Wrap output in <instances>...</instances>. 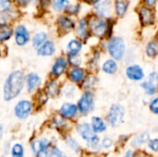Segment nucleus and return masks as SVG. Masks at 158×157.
Returning <instances> with one entry per match:
<instances>
[{
	"label": "nucleus",
	"mask_w": 158,
	"mask_h": 157,
	"mask_svg": "<svg viewBox=\"0 0 158 157\" xmlns=\"http://www.w3.org/2000/svg\"><path fill=\"white\" fill-rule=\"evenodd\" d=\"M77 110H78V108H77V106L75 105L67 103V104H64L61 106L60 113H61L62 117H64L66 118H71L76 115Z\"/></svg>",
	"instance_id": "nucleus-15"
},
{
	"label": "nucleus",
	"mask_w": 158,
	"mask_h": 157,
	"mask_svg": "<svg viewBox=\"0 0 158 157\" xmlns=\"http://www.w3.org/2000/svg\"><path fill=\"white\" fill-rule=\"evenodd\" d=\"M123 117H124L123 107L118 105H114L109 110V113L107 115V119L111 126L117 127L122 121Z\"/></svg>",
	"instance_id": "nucleus-3"
},
{
	"label": "nucleus",
	"mask_w": 158,
	"mask_h": 157,
	"mask_svg": "<svg viewBox=\"0 0 158 157\" xmlns=\"http://www.w3.org/2000/svg\"><path fill=\"white\" fill-rule=\"evenodd\" d=\"M56 51V46L54 44L53 42L51 41H47L44 42L38 49V54L40 56H52Z\"/></svg>",
	"instance_id": "nucleus-14"
},
{
	"label": "nucleus",
	"mask_w": 158,
	"mask_h": 157,
	"mask_svg": "<svg viewBox=\"0 0 158 157\" xmlns=\"http://www.w3.org/2000/svg\"><path fill=\"white\" fill-rule=\"evenodd\" d=\"M156 86L157 85H156V84H154V83H152V82H150L148 81H146L145 82H143L142 84V87L143 88V90L148 94H154L156 92Z\"/></svg>",
	"instance_id": "nucleus-31"
},
{
	"label": "nucleus",
	"mask_w": 158,
	"mask_h": 157,
	"mask_svg": "<svg viewBox=\"0 0 158 157\" xmlns=\"http://www.w3.org/2000/svg\"><path fill=\"white\" fill-rule=\"evenodd\" d=\"M147 81H150V82H152V83H154V84H156V85H157L158 73H156V72H153V73H151V74L149 75L148 80H147Z\"/></svg>",
	"instance_id": "nucleus-34"
},
{
	"label": "nucleus",
	"mask_w": 158,
	"mask_h": 157,
	"mask_svg": "<svg viewBox=\"0 0 158 157\" xmlns=\"http://www.w3.org/2000/svg\"><path fill=\"white\" fill-rule=\"evenodd\" d=\"M95 82H96V79H95L94 77H93V76L88 77V78L85 80L84 83H83V87H85V88H90V87L94 86V85L95 84Z\"/></svg>",
	"instance_id": "nucleus-33"
},
{
	"label": "nucleus",
	"mask_w": 158,
	"mask_h": 157,
	"mask_svg": "<svg viewBox=\"0 0 158 157\" xmlns=\"http://www.w3.org/2000/svg\"><path fill=\"white\" fill-rule=\"evenodd\" d=\"M11 155L12 157H23L24 155L23 146L19 143L13 145V147L11 148Z\"/></svg>",
	"instance_id": "nucleus-29"
},
{
	"label": "nucleus",
	"mask_w": 158,
	"mask_h": 157,
	"mask_svg": "<svg viewBox=\"0 0 158 157\" xmlns=\"http://www.w3.org/2000/svg\"><path fill=\"white\" fill-rule=\"evenodd\" d=\"M69 77L74 82H81L85 77V71L84 69L76 67L70 69V71L69 72Z\"/></svg>",
	"instance_id": "nucleus-17"
},
{
	"label": "nucleus",
	"mask_w": 158,
	"mask_h": 157,
	"mask_svg": "<svg viewBox=\"0 0 158 157\" xmlns=\"http://www.w3.org/2000/svg\"><path fill=\"white\" fill-rule=\"evenodd\" d=\"M115 9H116V13L118 14V16L121 17L126 13L128 9V3L125 0H116Z\"/></svg>",
	"instance_id": "nucleus-22"
},
{
	"label": "nucleus",
	"mask_w": 158,
	"mask_h": 157,
	"mask_svg": "<svg viewBox=\"0 0 158 157\" xmlns=\"http://www.w3.org/2000/svg\"><path fill=\"white\" fill-rule=\"evenodd\" d=\"M135 157H149L147 155H145V154H139V155H137Z\"/></svg>",
	"instance_id": "nucleus-44"
},
{
	"label": "nucleus",
	"mask_w": 158,
	"mask_h": 157,
	"mask_svg": "<svg viewBox=\"0 0 158 157\" xmlns=\"http://www.w3.org/2000/svg\"><path fill=\"white\" fill-rule=\"evenodd\" d=\"M46 37H47V35L44 31L36 33L32 38V45H33V47H35V48L40 47L44 43V41L46 40Z\"/></svg>",
	"instance_id": "nucleus-25"
},
{
	"label": "nucleus",
	"mask_w": 158,
	"mask_h": 157,
	"mask_svg": "<svg viewBox=\"0 0 158 157\" xmlns=\"http://www.w3.org/2000/svg\"><path fill=\"white\" fill-rule=\"evenodd\" d=\"M92 126H93L94 131H95V132H103L106 129V126L105 122L103 121V119L98 117L93 118Z\"/></svg>",
	"instance_id": "nucleus-20"
},
{
	"label": "nucleus",
	"mask_w": 158,
	"mask_h": 157,
	"mask_svg": "<svg viewBox=\"0 0 158 157\" xmlns=\"http://www.w3.org/2000/svg\"><path fill=\"white\" fill-rule=\"evenodd\" d=\"M2 136H3V127H2V125H0V140L2 138Z\"/></svg>",
	"instance_id": "nucleus-45"
},
{
	"label": "nucleus",
	"mask_w": 158,
	"mask_h": 157,
	"mask_svg": "<svg viewBox=\"0 0 158 157\" xmlns=\"http://www.w3.org/2000/svg\"><path fill=\"white\" fill-rule=\"evenodd\" d=\"M31 111V103L28 100L19 101L15 106V115L20 119L26 118Z\"/></svg>",
	"instance_id": "nucleus-7"
},
{
	"label": "nucleus",
	"mask_w": 158,
	"mask_h": 157,
	"mask_svg": "<svg viewBox=\"0 0 158 157\" xmlns=\"http://www.w3.org/2000/svg\"><path fill=\"white\" fill-rule=\"evenodd\" d=\"M30 33L28 30L23 25H19L15 30V41L16 43L19 46L25 45L29 42Z\"/></svg>",
	"instance_id": "nucleus-8"
},
{
	"label": "nucleus",
	"mask_w": 158,
	"mask_h": 157,
	"mask_svg": "<svg viewBox=\"0 0 158 157\" xmlns=\"http://www.w3.org/2000/svg\"><path fill=\"white\" fill-rule=\"evenodd\" d=\"M12 34L11 28L6 24H0V43L10 38Z\"/></svg>",
	"instance_id": "nucleus-23"
},
{
	"label": "nucleus",
	"mask_w": 158,
	"mask_h": 157,
	"mask_svg": "<svg viewBox=\"0 0 158 157\" xmlns=\"http://www.w3.org/2000/svg\"><path fill=\"white\" fill-rule=\"evenodd\" d=\"M24 83L23 73L19 70L12 72L6 80L4 85V98L6 101H10L16 98L21 92Z\"/></svg>",
	"instance_id": "nucleus-1"
},
{
	"label": "nucleus",
	"mask_w": 158,
	"mask_h": 157,
	"mask_svg": "<svg viewBox=\"0 0 158 157\" xmlns=\"http://www.w3.org/2000/svg\"><path fill=\"white\" fill-rule=\"evenodd\" d=\"M144 1H145V3H146L148 6H155V5L156 4V2H157V0H144Z\"/></svg>",
	"instance_id": "nucleus-41"
},
{
	"label": "nucleus",
	"mask_w": 158,
	"mask_h": 157,
	"mask_svg": "<svg viewBox=\"0 0 158 157\" xmlns=\"http://www.w3.org/2000/svg\"><path fill=\"white\" fill-rule=\"evenodd\" d=\"M79 7H80L79 5L70 6H68V7H67V8H68L67 10H68V12L70 13V14H76V13L79 11Z\"/></svg>",
	"instance_id": "nucleus-37"
},
{
	"label": "nucleus",
	"mask_w": 158,
	"mask_h": 157,
	"mask_svg": "<svg viewBox=\"0 0 158 157\" xmlns=\"http://www.w3.org/2000/svg\"><path fill=\"white\" fill-rule=\"evenodd\" d=\"M67 68V60L65 57H59L56 60L52 68V74L56 77L61 76Z\"/></svg>",
	"instance_id": "nucleus-12"
},
{
	"label": "nucleus",
	"mask_w": 158,
	"mask_h": 157,
	"mask_svg": "<svg viewBox=\"0 0 158 157\" xmlns=\"http://www.w3.org/2000/svg\"><path fill=\"white\" fill-rule=\"evenodd\" d=\"M46 93L50 96L56 97L59 93V85L57 84V82L56 81H51L46 87Z\"/></svg>",
	"instance_id": "nucleus-26"
},
{
	"label": "nucleus",
	"mask_w": 158,
	"mask_h": 157,
	"mask_svg": "<svg viewBox=\"0 0 158 157\" xmlns=\"http://www.w3.org/2000/svg\"><path fill=\"white\" fill-rule=\"evenodd\" d=\"M139 15H140L141 22L143 25L146 26V25H150V24L154 23L155 15L150 8H148L146 6L141 7L140 11H139Z\"/></svg>",
	"instance_id": "nucleus-11"
},
{
	"label": "nucleus",
	"mask_w": 158,
	"mask_h": 157,
	"mask_svg": "<svg viewBox=\"0 0 158 157\" xmlns=\"http://www.w3.org/2000/svg\"><path fill=\"white\" fill-rule=\"evenodd\" d=\"M82 44L78 40H71L67 46V51L69 56H75L78 55V53L81 50Z\"/></svg>",
	"instance_id": "nucleus-19"
},
{
	"label": "nucleus",
	"mask_w": 158,
	"mask_h": 157,
	"mask_svg": "<svg viewBox=\"0 0 158 157\" xmlns=\"http://www.w3.org/2000/svg\"><path fill=\"white\" fill-rule=\"evenodd\" d=\"M67 143H68L69 146L71 149H73L76 153H78V152L80 151V146H79V144H78V143H77L73 138L69 137V139H68Z\"/></svg>",
	"instance_id": "nucleus-32"
},
{
	"label": "nucleus",
	"mask_w": 158,
	"mask_h": 157,
	"mask_svg": "<svg viewBox=\"0 0 158 157\" xmlns=\"http://www.w3.org/2000/svg\"><path fill=\"white\" fill-rule=\"evenodd\" d=\"M117 69H118V65L112 59L106 60L103 65V70L106 74H114L116 73Z\"/></svg>",
	"instance_id": "nucleus-21"
},
{
	"label": "nucleus",
	"mask_w": 158,
	"mask_h": 157,
	"mask_svg": "<svg viewBox=\"0 0 158 157\" xmlns=\"http://www.w3.org/2000/svg\"><path fill=\"white\" fill-rule=\"evenodd\" d=\"M94 105V94L91 92H86L79 101V109L81 113L87 114L89 113Z\"/></svg>",
	"instance_id": "nucleus-6"
},
{
	"label": "nucleus",
	"mask_w": 158,
	"mask_h": 157,
	"mask_svg": "<svg viewBox=\"0 0 158 157\" xmlns=\"http://www.w3.org/2000/svg\"><path fill=\"white\" fill-rule=\"evenodd\" d=\"M0 6H1L4 9L8 8V6H9L8 0H0Z\"/></svg>",
	"instance_id": "nucleus-40"
},
{
	"label": "nucleus",
	"mask_w": 158,
	"mask_h": 157,
	"mask_svg": "<svg viewBox=\"0 0 158 157\" xmlns=\"http://www.w3.org/2000/svg\"><path fill=\"white\" fill-rule=\"evenodd\" d=\"M18 1H19V4L20 6H26V5H28L29 2H30V0H18Z\"/></svg>",
	"instance_id": "nucleus-42"
},
{
	"label": "nucleus",
	"mask_w": 158,
	"mask_h": 157,
	"mask_svg": "<svg viewBox=\"0 0 158 157\" xmlns=\"http://www.w3.org/2000/svg\"><path fill=\"white\" fill-rule=\"evenodd\" d=\"M108 53L116 60H121L125 53V44L121 38L115 37L108 43Z\"/></svg>",
	"instance_id": "nucleus-2"
},
{
	"label": "nucleus",
	"mask_w": 158,
	"mask_h": 157,
	"mask_svg": "<svg viewBox=\"0 0 158 157\" xmlns=\"http://www.w3.org/2000/svg\"><path fill=\"white\" fill-rule=\"evenodd\" d=\"M90 30L94 35L103 37L107 32V23L99 18H94L90 21Z\"/></svg>",
	"instance_id": "nucleus-4"
},
{
	"label": "nucleus",
	"mask_w": 158,
	"mask_h": 157,
	"mask_svg": "<svg viewBox=\"0 0 158 157\" xmlns=\"http://www.w3.org/2000/svg\"><path fill=\"white\" fill-rule=\"evenodd\" d=\"M41 82V79L37 74L34 73H30L27 76L26 79V83H27V89L29 92H32L35 90Z\"/></svg>",
	"instance_id": "nucleus-16"
},
{
	"label": "nucleus",
	"mask_w": 158,
	"mask_h": 157,
	"mask_svg": "<svg viewBox=\"0 0 158 157\" xmlns=\"http://www.w3.org/2000/svg\"><path fill=\"white\" fill-rule=\"evenodd\" d=\"M148 140H149V134H148L147 132H144V133L139 135L138 137H136V138L132 141L131 144H132L133 146H138V145H141V144H143V143H145Z\"/></svg>",
	"instance_id": "nucleus-28"
},
{
	"label": "nucleus",
	"mask_w": 158,
	"mask_h": 157,
	"mask_svg": "<svg viewBox=\"0 0 158 157\" xmlns=\"http://www.w3.org/2000/svg\"><path fill=\"white\" fill-rule=\"evenodd\" d=\"M95 10L101 17H107L111 13V2L110 0H96Z\"/></svg>",
	"instance_id": "nucleus-10"
},
{
	"label": "nucleus",
	"mask_w": 158,
	"mask_h": 157,
	"mask_svg": "<svg viewBox=\"0 0 158 157\" xmlns=\"http://www.w3.org/2000/svg\"><path fill=\"white\" fill-rule=\"evenodd\" d=\"M7 19V14L6 13H0V24H4Z\"/></svg>",
	"instance_id": "nucleus-39"
},
{
	"label": "nucleus",
	"mask_w": 158,
	"mask_h": 157,
	"mask_svg": "<svg viewBox=\"0 0 158 157\" xmlns=\"http://www.w3.org/2000/svg\"><path fill=\"white\" fill-rule=\"evenodd\" d=\"M58 25L61 27V29H63L66 31H70L73 27H74V21L71 18L68 17V16H61L58 18Z\"/></svg>",
	"instance_id": "nucleus-18"
},
{
	"label": "nucleus",
	"mask_w": 158,
	"mask_h": 157,
	"mask_svg": "<svg viewBox=\"0 0 158 157\" xmlns=\"http://www.w3.org/2000/svg\"><path fill=\"white\" fill-rule=\"evenodd\" d=\"M127 77L131 81H141L144 77V71L138 65H132L126 69Z\"/></svg>",
	"instance_id": "nucleus-9"
},
{
	"label": "nucleus",
	"mask_w": 158,
	"mask_h": 157,
	"mask_svg": "<svg viewBox=\"0 0 158 157\" xmlns=\"http://www.w3.org/2000/svg\"><path fill=\"white\" fill-rule=\"evenodd\" d=\"M78 131H79L80 135L82 137V139L86 140L87 142L91 141L92 139H94L95 137V135L94 133V130H92L90 125L87 123L80 124L78 126Z\"/></svg>",
	"instance_id": "nucleus-13"
},
{
	"label": "nucleus",
	"mask_w": 158,
	"mask_h": 157,
	"mask_svg": "<svg viewBox=\"0 0 158 157\" xmlns=\"http://www.w3.org/2000/svg\"><path fill=\"white\" fill-rule=\"evenodd\" d=\"M150 109L152 112L158 114V97L152 101V103L150 104Z\"/></svg>",
	"instance_id": "nucleus-35"
},
{
	"label": "nucleus",
	"mask_w": 158,
	"mask_h": 157,
	"mask_svg": "<svg viewBox=\"0 0 158 157\" xmlns=\"http://www.w3.org/2000/svg\"><path fill=\"white\" fill-rule=\"evenodd\" d=\"M124 157H132V152L131 151H128L127 154H126V155Z\"/></svg>",
	"instance_id": "nucleus-43"
},
{
	"label": "nucleus",
	"mask_w": 158,
	"mask_h": 157,
	"mask_svg": "<svg viewBox=\"0 0 158 157\" xmlns=\"http://www.w3.org/2000/svg\"><path fill=\"white\" fill-rule=\"evenodd\" d=\"M149 148L152 149L153 151H158V139L152 140L149 143Z\"/></svg>",
	"instance_id": "nucleus-36"
},
{
	"label": "nucleus",
	"mask_w": 158,
	"mask_h": 157,
	"mask_svg": "<svg viewBox=\"0 0 158 157\" xmlns=\"http://www.w3.org/2000/svg\"><path fill=\"white\" fill-rule=\"evenodd\" d=\"M78 34L81 38H86L88 35V23L86 19H82L80 21L78 26Z\"/></svg>",
	"instance_id": "nucleus-27"
},
{
	"label": "nucleus",
	"mask_w": 158,
	"mask_h": 157,
	"mask_svg": "<svg viewBox=\"0 0 158 157\" xmlns=\"http://www.w3.org/2000/svg\"><path fill=\"white\" fill-rule=\"evenodd\" d=\"M60 157H68V156H66L65 155H63V154H62V155H61V156H60Z\"/></svg>",
	"instance_id": "nucleus-46"
},
{
	"label": "nucleus",
	"mask_w": 158,
	"mask_h": 157,
	"mask_svg": "<svg viewBox=\"0 0 158 157\" xmlns=\"http://www.w3.org/2000/svg\"><path fill=\"white\" fill-rule=\"evenodd\" d=\"M112 140L111 139H109V138H106V139H105L104 141H103V143H102V145H103V147L104 148H108V147H110L111 145H112Z\"/></svg>",
	"instance_id": "nucleus-38"
},
{
	"label": "nucleus",
	"mask_w": 158,
	"mask_h": 157,
	"mask_svg": "<svg viewBox=\"0 0 158 157\" xmlns=\"http://www.w3.org/2000/svg\"><path fill=\"white\" fill-rule=\"evenodd\" d=\"M146 54L150 57H155L158 55V42L152 41L146 46Z\"/></svg>",
	"instance_id": "nucleus-24"
},
{
	"label": "nucleus",
	"mask_w": 158,
	"mask_h": 157,
	"mask_svg": "<svg viewBox=\"0 0 158 157\" xmlns=\"http://www.w3.org/2000/svg\"><path fill=\"white\" fill-rule=\"evenodd\" d=\"M48 147L49 142L46 139H39L31 143V150L36 157L47 156Z\"/></svg>",
	"instance_id": "nucleus-5"
},
{
	"label": "nucleus",
	"mask_w": 158,
	"mask_h": 157,
	"mask_svg": "<svg viewBox=\"0 0 158 157\" xmlns=\"http://www.w3.org/2000/svg\"><path fill=\"white\" fill-rule=\"evenodd\" d=\"M68 5V0H53L52 6L56 11H61L62 9L66 8Z\"/></svg>",
	"instance_id": "nucleus-30"
}]
</instances>
